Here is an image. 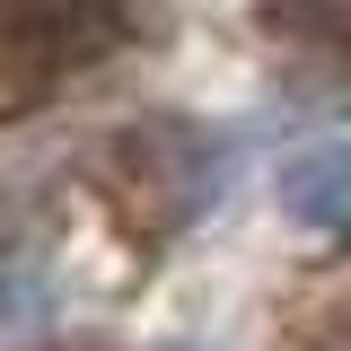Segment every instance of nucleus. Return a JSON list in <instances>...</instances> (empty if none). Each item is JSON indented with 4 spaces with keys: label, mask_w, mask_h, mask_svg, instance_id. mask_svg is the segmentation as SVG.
I'll use <instances>...</instances> for the list:
<instances>
[{
    "label": "nucleus",
    "mask_w": 351,
    "mask_h": 351,
    "mask_svg": "<svg viewBox=\"0 0 351 351\" xmlns=\"http://www.w3.org/2000/svg\"><path fill=\"white\" fill-rule=\"evenodd\" d=\"M272 202L316 237H343L351 228V132H325V141L290 149L281 176H272Z\"/></svg>",
    "instance_id": "7ed1b4c3"
},
{
    "label": "nucleus",
    "mask_w": 351,
    "mask_h": 351,
    "mask_svg": "<svg viewBox=\"0 0 351 351\" xmlns=\"http://www.w3.org/2000/svg\"><path fill=\"white\" fill-rule=\"evenodd\" d=\"M97 184H106V202H114L141 237H176L184 219L211 211L219 167H211V141H202V132H184V123H132V132L106 141Z\"/></svg>",
    "instance_id": "f03ea898"
},
{
    "label": "nucleus",
    "mask_w": 351,
    "mask_h": 351,
    "mask_svg": "<svg viewBox=\"0 0 351 351\" xmlns=\"http://www.w3.org/2000/svg\"><path fill=\"white\" fill-rule=\"evenodd\" d=\"M132 36V0H0V106H36Z\"/></svg>",
    "instance_id": "f257e3e1"
},
{
    "label": "nucleus",
    "mask_w": 351,
    "mask_h": 351,
    "mask_svg": "<svg viewBox=\"0 0 351 351\" xmlns=\"http://www.w3.org/2000/svg\"><path fill=\"white\" fill-rule=\"evenodd\" d=\"M263 36L299 44L316 62H351V0H263Z\"/></svg>",
    "instance_id": "20e7f679"
}]
</instances>
